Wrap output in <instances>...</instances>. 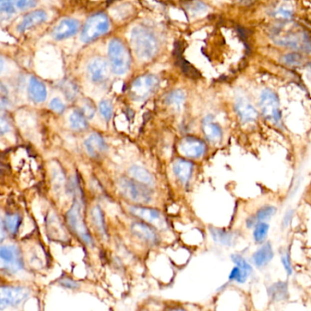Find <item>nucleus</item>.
<instances>
[{"instance_id": "nucleus-1", "label": "nucleus", "mask_w": 311, "mask_h": 311, "mask_svg": "<svg viewBox=\"0 0 311 311\" xmlns=\"http://www.w3.org/2000/svg\"><path fill=\"white\" fill-rule=\"evenodd\" d=\"M270 37L276 44L282 47L311 52V37L309 32L290 20L273 27Z\"/></svg>"}, {"instance_id": "nucleus-2", "label": "nucleus", "mask_w": 311, "mask_h": 311, "mask_svg": "<svg viewBox=\"0 0 311 311\" xmlns=\"http://www.w3.org/2000/svg\"><path fill=\"white\" fill-rule=\"evenodd\" d=\"M131 43L138 58L149 61L158 51V40L152 30L143 26H134L131 31Z\"/></svg>"}, {"instance_id": "nucleus-3", "label": "nucleus", "mask_w": 311, "mask_h": 311, "mask_svg": "<svg viewBox=\"0 0 311 311\" xmlns=\"http://www.w3.org/2000/svg\"><path fill=\"white\" fill-rule=\"evenodd\" d=\"M108 57L113 73L123 75L131 66V56L125 45L118 38L111 39L108 46Z\"/></svg>"}, {"instance_id": "nucleus-4", "label": "nucleus", "mask_w": 311, "mask_h": 311, "mask_svg": "<svg viewBox=\"0 0 311 311\" xmlns=\"http://www.w3.org/2000/svg\"><path fill=\"white\" fill-rule=\"evenodd\" d=\"M110 19L103 13H96L90 16L81 30L80 39L84 43L92 42L109 31Z\"/></svg>"}, {"instance_id": "nucleus-5", "label": "nucleus", "mask_w": 311, "mask_h": 311, "mask_svg": "<svg viewBox=\"0 0 311 311\" xmlns=\"http://www.w3.org/2000/svg\"><path fill=\"white\" fill-rule=\"evenodd\" d=\"M259 106L263 116L268 121L275 125H280L282 123L280 99L273 90L266 89L262 91L259 99Z\"/></svg>"}, {"instance_id": "nucleus-6", "label": "nucleus", "mask_w": 311, "mask_h": 311, "mask_svg": "<svg viewBox=\"0 0 311 311\" xmlns=\"http://www.w3.org/2000/svg\"><path fill=\"white\" fill-rule=\"evenodd\" d=\"M121 193L129 198L139 204H148L152 200V193L143 184L135 182L134 180L121 178L118 183Z\"/></svg>"}, {"instance_id": "nucleus-7", "label": "nucleus", "mask_w": 311, "mask_h": 311, "mask_svg": "<svg viewBox=\"0 0 311 311\" xmlns=\"http://www.w3.org/2000/svg\"><path fill=\"white\" fill-rule=\"evenodd\" d=\"M67 219L69 227H71L74 232L87 245H92V238L81 215V205L79 204V199L74 200L73 205L67 214Z\"/></svg>"}, {"instance_id": "nucleus-8", "label": "nucleus", "mask_w": 311, "mask_h": 311, "mask_svg": "<svg viewBox=\"0 0 311 311\" xmlns=\"http://www.w3.org/2000/svg\"><path fill=\"white\" fill-rule=\"evenodd\" d=\"M159 84L160 80L157 76L144 74L133 80L131 85V93L135 100H144L154 92Z\"/></svg>"}, {"instance_id": "nucleus-9", "label": "nucleus", "mask_w": 311, "mask_h": 311, "mask_svg": "<svg viewBox=\"0 0 311 311\" xmlns=\"http://www.w3.org/2000/svg\"><path fill=\"white\" fill-rule=\"evenodd\" d=\"M29 297V291L21 287H2L0 294V309L18 306Z\"/></svg>"}, {"instance_id": "nucleus-10", "label": "nucleus", "mask_w": 311, "mask_h": 311, "mask_svg": "<svg viewBox=\"0 0 311 311\" xmlns=\"http://www.w3.org/2000/svg\"><path fill=\"white\" fill-rule=\"evenodd\" d=\"M0 259L2 268L8 272L16 273L23 269L21 254L15 246H2Z\"/></svg>"}, {"instance_id": "nucleus-11", "label": "nucleus", "mask_w": 311, "mask_h": 311, "mask_svg": "<svg viewBox=\"0 0 311 311\" xmlns=\"http://www.w3.org/2000/svg\"><path fill=\"white\" fill-rule=\"evenodd\" d=\"M206 151V143L193 136L184 138L179 144V153L187 158H200Z\"/></svg>"}, {"instance_id": "nucleus-12", "label": "nucleus", "mask_w": 311, "mask_h": 311, "mask_svg": "<svg viewBox=\"0 0 311 311\" xmlns=\"http://www.w3.org/2000/svg\"><path fill=\"white\" fill-rule=\"evenodd\" d=\"M88 73L91 81L94 83H102L110 76V66L104 58H93L88 65Z\"/></svg>"}, {"instance_id": "nucleus-13", "label": "nucleus", "mask_w": 311, "mask_h": 311, "mask_svg": "<svg viewBox=\"0 0 311 311\" xmlns=\"http://www.w3.org/2000/svg\"><path fill=\"white\" fill-rule=\"evenodd\" d=\"M130 211L132 212V215L152 224L160 229L166 228L167 227L164 216H162L160 212L155 209L146 208V207H142V206H132L130 208Z\"/></svg>"}, {"instance_id": "nucleus-14", "label": "nucleus", "mask_w": 311, "mask_h": 311, "mask_svg": "<svg viewBox=\"0 0 311 311\" xmlns=\"http://www.w3.org/2000/svg\"><path fill=\"white\" fill-rule=\"evenodd\" d=\"M79 22L74 18H63L54 27L52 36L57 40H63L79 31Z\"/></svg>"}, {"instance_id": "nucleus-15", "label": "nucleus", "mask_w": 311, "mask_h": 311, "mask_svg": "<svg viewBox=\"0 0 311 311\" xmlns=\"http://www.w3.org/2000/svg\"><path fill=\"white\" fill-rule=\"evenodd\" d=\"M235 110L239 119L244 123H249L257 121L259 112L246 98L238 97L235 103Z\"/></svg>"}, {"instance_id": "nucleus-16", "label": "nucleus", "mask_w": 311, "mask_h": 311, "mask_svg": "<svg viewBox=\"0 0 311 311\" xmlns=\"http://www.w3.org/2000/svg\"><path fill=\"white\" fill-rule=\"evenodd\" d=\"M37 5V0H0V10L2 14L12 15L17 11L26 10Z\"/></svg>"}, {"instance_id": "nucleus-17", "label": "nucleus", "mask_w": 311, "mask_h": 311, "mask_svg": "<svg viewBox=\"0 0 311 311\" xmlns=\"http://www.w3.org/2000/svg\"><path fill=\"white\" fill-rule=\"evenodd\" d=\"M84 146L87 153L93 158H98L105 153L107 150L104 139L98 133H93L85 140Z\"/></svg>"}, {"instance_id": "nucleus-18", "label": "nucleus", "mask_w": 311, "mask_h": 311, "mask_svg": "<svg viewBox=\"0 0 311 311\" xmlns=\"http://www.w3.org/2000/svg\"><path fill=\"white\" fill-rule=\"evenodd\" d=\"M203 132L206 139L213 143L221 142L223 138V131L219 124L213 121V117L206 116L203 121Z\"/></svg>"}, {"instance_id": "nucleus-19", "label": "nucleus", "mask_w": 311, "mask_h": 311, "mask_svg": "<svg viewBox=\"0 0 311 311\" xmlns=\"http://www.w3.org/2000/svg\"><path fill=\"white\" fill-rule=\"evenodd\" d=\"M274 258V250L270 243L264 244L254 253L252 260L255 266L259 269H262Z\"/></svg>"}, {"instance_id": "nucleus-20", "label": "nucleus", "mask_w": 311, "mask_h": 311, "mask_svg": "<svg viewBox=\"0 0 311 311\" xmlns=\"http://www.w3.org/2000/svg\"><path fill=\"white\" fill-rule=\"evenodd\" d=\"M47 19H48V15L45 11H32L22 19L20 24L17 26V30L19 32H24L25 30H27L28 28H31L33 26L41 24L43 22L46 21Z\"/></svg>"}, {"instance_id": "nucleus-21", "label": "nucleus", "mask_w": 311, "mask_h": 311, "mask_svg": "<svg viewBox=\"0 0 311 311\" xmlns=\"http://www.w3.org/2000/svg\"><path fill=\"white\" fill-rule=\"evenodd\" d=\"M28 95L34 102L36 103H41L45 101L48 96L46 86L37 79L36 77H31L28 84Z\"/></svg>"}, {"instance_id": "nucleus-22", "label": "nucleus", "mask_w": 311, "mask_h": 311, "mask_svg": "<svg viewBox=\"0 0 311 311\" xmlns=\"http://www.w3.org/2000/svg\"><path fill=\"white\" fill-rule=\"evenodd\" d=\"M131 229L137 238H141L146 242L155 243L157 241L156 233L154 232L152 227H149L146 224L135 222L132 224Z\"/></svg>"}, {"instance_id": "nucleus-23", "label": "nucleus", "mask_w": 311, "mask_h": 311, "mask_svg": "<svg viewBox=\"0 0 311 311\" xmlns=\"http://www.w3.org/2000/svg\"><path fill=\"white\" fill-rule=\"evenodd\" d=\"M174 173L183 184H186L193 173V164L185 159H179L174 163Z\"/></svg>"}, {"instance_id": "nucleus-24", "label": "nucleus", "mask_w": 311, "mask_h": 311, "mask_svg": "<svg viewBox=\"0 0 311 311\" xmlns=\"http://www.w3.org/2000/svg\"><path fill=\"white\" fill-rule=\"evenodd\" d=\"M129 174L135 181H138L143 185H153V178L152 174H150L147 170L143 168V167L138 166V165H133L129 170Z\"/></svg>"}, {"instance_id": "nucleus-25", "label": "nucleus", "mask_w": 311, "mask_h": 311, "mask_svg": "<svg viewBox=\"0 0 311 311\" xmlns=\"http://www.w3.org/2000/svg\"><path fill=\"white\" fill-rule=\"evenodd\" d=\"M273 15L275 17L279 18L280 20L289 21L293 18L294 7L290 2L284 1L275 7Z\"/></svg>"}, {"instance_id": "nucleus-26", "label": "nucleus", "mask_w": 311, "mask_h": 311, "mask_svg": "<svg viewBox=\"0 0 311 311\" xmlns=\"http://www.w3.org/2000/svg\"><path fill=\"white\" fill-rule=\"evenodd\" d=\"M210 233L213 239L220 245L231 247L235 243V236L233 233L227 232L226 230L219 228H211Z\"/></svg>"}, {"instance_id": "nucleus-27", "label": "nucleus", "mask_w": 311, "mask_h": 311, "mask_svg": "<svg viewBox=\"0 0 311 311\" xmlns=\"http://www.w3.org/2000/svg\"><path fill=\"white\" fill-rule=\"evenodd\" d=\"M269 295L273 301H281L288 299V285L284 282H278L269 289Z\"/></svg>"}, {"instance_id": "nucleus-28", "label": "nucleus", "mask_w": 311, "mask_h": 311, "mask_svg": "<svg viewBox=\"0 0 311 311\" xmlns=\"http://www.w3.org/2000/svg\"><path fill=\"white\" fill-rule=\"evenodd\" d=\"M70 127L77 131H83L88 127L86 116L82 111H74L69 116Z\"/></svg>"}, {"instance_id": "nucleus-29", "label": "nucleus", "mask_w": 311, "mask_h": 311, "mask_svg": "<svg viewBox=\"0 0 311 311\" xmlns=\"http://www.w3.org/2000/svg\"><path fill=\"white\" fill-rule=\"evenodd\" d=\"M21 224V217L16 214H7L5 216V219L3 221V225L5 226L6 231L15 235Z\"/></svg>"}, {"instance_id": "nucleus-30", "label": "nucleus", "mask_w": 311, "mask_h": 311, "mask_svg": "<svg viewBox=\"0 0 311 311\" xmlns=\"http://www.w3.org/2000/svg\"><path fill=\"white\" fill-rule=\"evenodd\" d=\"M185 94L182 90H173L169 93L166 98V102L169 105L174 106L177 110H180L185 103Z\"/></svg>"}, {"instance_id": "nucleus-31", "label": "nucleus", "mask_w": 311, "mask_h": 311, "mask_svg": "<svg viewBox=\"0 0 311 311\" xmlns=\"http://www.w3.org/2000/svg\"><path fill=\"white\" fill-rule=\"evenodd\" d=\"M269 225L265 221L258 222L253 231L254 240L258 244L263 243L269 234Z\"/></svg>"}, {"instance_id": "nucleus-32", "label": "nucleus", "mask_w": 311, "mask_h": 311, "mask_svg": "<svg viewBox=\"0 0 311 311\" xmlns=\"http://www.w3.org/2000/svg\"><path fill=\"white\" fill-rule=\"evenodd\" d=\"M186 8L191 16H203L208 12V6L204 2L199 1V0H195V1L191 2Z\"/></svg>"}, {"instance_id": "nucleus-33", "label": "nucleus", "mask_w": 311, "mask_h": 311, "mask_svg": "<svg viewBox=\"0 0 311 311\" xmlns=\"http://www.w3.org/2000/svg\"><path fill=\"white\" fill-rule=\"evenodd\" d=\"M91 216L93 222L95 224L96 227L102 235H106L105 223L103 213L101 211L100 206H96L91 210Z\"/></svg>"}, {"instance_id": "nucleus-34", "label": "nucleus", "mask_w": 311, "mask_h": 311, "mask_svg": "<svg viewBox=\"0 0 311 311\" xmlns=\"http://www.w3.org/2000/svg\"><path fill=\"white\" fill-rule=\"evenodd\" d=\"M250 273L244 270V269L239 268L238 266H235V268H233L229 277H228V280L230 281H235V282H238L239 284H243L245 283L247 280H248V277H249Z\"/></svg>"}, {"instance_id": "nucleus-35", "label": "nucleus", "mask_w": 311, "mask_h": 311, "mask_svg": "<svg viewBox=\"0 0 311 311\" xmlns=\"http://www.w3.org/2000/svg\"><path fill=\"white\" fill-rule=\"evenodd\" d=\"M276 213H277V207L273 206H265L257 211L255 217L258 222L266 221V220L270 219Z\"/></svg>"}, {"instance_id": "nucleus-36", "label": "nucleus", "mask_w": 311, "mask_h": 311, "mask_svg": "<svg viewBox=\"0 0 311 311\" xmlns=\"http://www.w3.org/2000/svg\"><path fill=\"white\" fill-rule=\"evenodd\" d=\"M282 60L286 65L298 67L301 66L304 62V57L300 52L288 53L282 58Z\"/></svg>"}, {"instance_id": "nucleus-37", "label": "nucleus", "mask_w": 311, "mask_h": 311, "mask_svg": "<svg viewBox=\"0 0 311 311\" xmlns=\"http://www.w3.org/2000/svg\"><path fill=\"white\" fill-rule=\"evenodd\" d=\"M99 109H100V114L105 119L106 121H110L111 116H112V112H113V108L111 105V101L107 100L100 101Z\"/></svg>"}, {"instance_id": "nucleus-38", "label": "nucleus", "mask_w": 311, "mask_h": 311, "mask_svg": "<svg viewBox=\"0 0 311 311\" xmlns=\"http://www.w3.org/2000/svg\"><path fill=\"white\" fill-rule=\"evenodd\" d=\"M61 90H63L65 95L67 96V98L69 100L74 99L77 95V92H78V89H77L76 85L70 82V81H64L61 85Z\"/></svg>"}, {"instance_id": "nucleus-39", "label": "nucleus", "mask_w": 311, "mask_h": 311, "mask_svg": "<svg viewBox=\"0 0 311 311\" xmlns=\"http://www.w3.org/2000/svg\"><path fill=\"white\" fill-rule=\"evenodd\" d=\"M231 259H232L233 262L235 263L236 266H238V267L241 268V269H244V270L248 271L250 274L252 273V267L247 262V260L244 259L242 256L238 255V254L232 255V256H231Z\"/></svg>"}, {"instance_id": "nucleus-40", "label": "nucleus", "mask_w": 311, "mask_h": 311, "mask_svg": "<svg viewBox=\"0 0 311 311\" xmlns=\"http://www.w3.org/2000/svg\"><path fill=\"white\" fill-rule=\"evenodd\" d=\"M281 263L283 265L287 274L289 275V276H291L292 273H293V268H292L291 261H290V254L286 253L282 255Z\"/></svg>"}, {"instance_id": "nucleus-41", "label": "nucleus", "mask_w": 311, "mask_h": 311, "mask_svg": "<svg viewBox=\"0 0 311 311\" xmlns=\"http://www.w3.org/2000/svg\"><path fill=\"white\" fill-rule=\"evenodd\" d=\"M49 108L56 112L61 113L65 110V105H64L62 100L58 98H54L49 103Z\"/></svg>"}, {"instance_id": "nucleus-42", "label": "nucleus", "mask_w": 311, "mask_h": 311, "mask_svg": "<svg viewBox=\"0 0 311 311\" xmlns=\"http://www.w3.org/2000/svg\"><path fill=\"white\" fill-rule=\"evenodd\" d=\"M82 112L84 114L85 116L89 119H91L92 117L94 116L95 114V108L93 107V105L91 103H85L83 108H82Z\"/></svg>"}, {"instance_id": "nucleus-43", "label": "nucleus", "mask_w": 311, "mask_h": 311, "mask_svg": "<svg viewBox=\"0 0 311 311\" xmlns=\"http://www.w3.org/2000/svg\"><path fill=\"white\" fill-rule=\"evenodd\" d=\"M293 216H294V211L293 210H288V211L286 212L284 217H283V220H282V227H284V228L289 227L290 224H291V222H292Z\"/></svg>"}, {"instance_id": "nucleus-44", "label": "nucleus", "mask_w": 311, "mask_h": 311, "mask_svg": "<svg viewBox=\"0 0 311 311\" xmlns=\"http://www.w3.org/2000/svg\"><path fill=\"white\" fill-rule=\"evenodd\" d=\"M59 283L63 287H65V288L70 289V290H74V289L79 287V285L77 284V282H75L73 280H69V279H64V280H60Z\"/></svg>"}, {"instance_id": "nucleus-45", "label": "nucleus", "mask_w": 311, "mask_h": 311, "mask_svg": "<svg viewBox=\"0 0 311 311\" xmlns=\"http://www.w3.org/2000/svg\"><path fill=\"white\" fill-rule=\"evenodd\" d=\"M0 127H1V133L2 134H4L5 132L9 131V124H8L7 121H5L4 117L1 118V125H0Z\"/></svg>"}]
</instances>
